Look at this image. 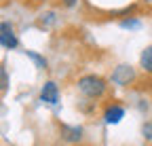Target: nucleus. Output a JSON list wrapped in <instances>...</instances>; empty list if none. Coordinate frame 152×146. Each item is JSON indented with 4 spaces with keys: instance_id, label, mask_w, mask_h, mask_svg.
<instances>
[{
    "instance_id": "obj_5",
    "label": "nucleus",
    "mask_w": 152,
    "mask_h": 146,
    "mask_svg": "<svg viewBox=\"0 0 152 146\" xmlns=\"http://www.w3.org/2000/svg\"><path fill=\"white\" fill-rule=\"evenodd\" d=\"M123 117H125V108L118 106V104L108 106V108H106V112H104V119H106L108 125H116V123H121Z\"/></svg>"
},
{
    "instance_id": "obj_1",
    "label": "nucleus",
    "mask_w": 152,
    "mask_h": 146,
    "mask_svg": "<svg viewBox=\"0 0 152 146\" xmlns=\"http://www.w3.org/2000/svg\"><path fill=\"white\" fill-rule=\"evenodd\" d=\"M78 89L87 98H99L106 91V81L97 74H87L83 79H78Z\"/></svg>"
},
{
    "instance_id": "obj_3",
    "label": "nucleus",
    "mask_w": 152,
    "mask_h": 146,
    "mask_svg": "<svg viewBox=\"0 0 152 146\" xmlns=\"http://www.w3.org/2000/svg\"><path fill=\"white\" fill-rule=\"evenodd\" d=\"M0 43H2L4 49H15L17 47V34L13 30L11 23L2 21V26H0Z\"/></svg>"
},
{
    "instance_id": "obj_2",
    "label": "nucleus",
    "mask_w": 152,
    "mask_h": 146,
    "mask_svg": "<svg viewBox=\"0 0 152 146\" xmlns=\"http://www.w3.org/2000/svg\"><path fill=\"white\" fill-rule=\"evenodd\" d=\"M133 79H135V72H133L131 66H118V68H114L112 72V83L114 85H129Z\"/></svg>"
},
{
    "instance_id": "obj_9",
    "label": "nucleus",
    "mask_w": 152,
    "mask_h": 146,
    "mask_svg": "<svg viewBox=\"0 0 152 146\" xmlns=\"http://www.w3.org/2000/svg\"><path fill=\"white\" fill-rule=\"evenodd\" d=\"M142 131H144V138L146 140H152V123H146Z\"/></svg>"
},
{
    "instance_id": "obj_6",
    "label": "nucleus",
    "mask_w": 152,
    "mask_h": 146,
    "mask_svg": "<svg viewBox=\"0 0 152 146\" xmlns=\"http://www.w3.org/2000/svg\"><path fill=\"white\" fill-rule=\"evenodd\" d=\"M61 129V138L66 140V142H70V144H74V142H78L80 138H83V127H70V125H61L59 127Z\"/></svg>"
},
{
    "instance_id": "obj_7",
    "label": "nucleus",
    "mask_w": 152,
    "mask_h": 146,
    "mask_svg": "<svg viewBox=\"0 0 152 146\" xmlns=\"http://www.w3.org/2000/svg\"><path fill=\"white\" fill-rule=\"evenodd\" d=\"M140 66L148 72V74H152V45L146 47L142 51V55H140Z\"/></svg>"
},
{
    "instance_id": "obj_10",
    "label": "nucleus",
    "mask_w": 152,
    "mask_h": 146,
    "mask_svg": "<svg viewBox=\"0 0 152 146\" xmlns=\"http://www.w3.org/2000/svg\"><path fill=\"white\" fill-rule=\"evenodd\" d=\"M121 26H123V28H137V26H140V21H135V19H129V21H123Z\"/></svg>"
},
{
    "instance_id": "obj_12",
    "label": "nucleus",
    "mask_w": 152,
    "mask_h": 146,
    "mask_svg": "<svg viewBox=\"0 0 152 146\" xmlns=\"http://www.w3.org/2000/svg\"><path fill=\"white\" fill-rule=\"evenodd\" d=\"M64 4H66V7H74V4H76V0H64Z\"/></svg>"
},
{
    "instance_id": "obj_8",
    "label": "nucleus",
    "mask_w": 152,
    "mask_h": 146,
    "mask_svg": "<svg viewBox=\"0 0 152 146\" xmlns=\"http://www.w3.org/2000/svg\"><path fill=\"white\" fill-rule=\"evenodd\" d=\"M28 57H32L36 64H38V68H47V59H42L40 55H36V53H32V51H28Z\"/></svg>"
},
{
    "instance_id": "obj_4",
    "label": "nucleus",
    "mask_w": 152,
    "mask_h": 146,
    "mask_svg": "<svg viewBox=\"0 0 152 146\" xmlns=\"http://www.w3.org/2000/svg\"><path fill=\"white\" fill-rule=\"evenodd\" d=\"M40 98H42V102H47V104H57V102H59V91H57V85H55L53 81H47V83L42 85Z\"/></svg>"
},
{
    "instance_id": "obj_11",
    "label": "nucleus",
    "mask_w": 152,
    "mask_h": 146,
    "mask_svg": "<svg viewBox=\"0 0 152 146\" xmlns=\"http://www.w3.org/2000/svg\"><path fill=\"white\" fill-rule=\"evenodd\" d=\"M0 76H2V91H7V87H9V79H7V70H2V72H0Z\"/></svg>"
}]
</instances>
